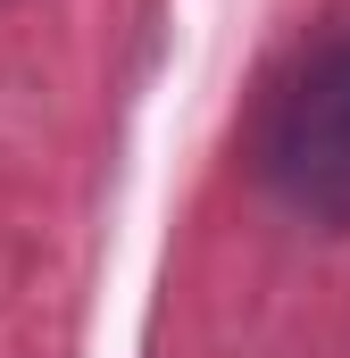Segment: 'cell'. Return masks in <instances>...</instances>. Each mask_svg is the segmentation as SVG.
Wrapping results in <instances>:
<instances>
[{"instance_id":"6da1fadb","label":"cell","mask_w":350,"mask_h":358,"mask_svg":"<svg viewBox=\"0 0 350 358\" xmlns=\"http://www.w3.org/2000/svg\"><path fill=\"white\" fill-rule=\"evenodd\" d=\"M259 176L292 217L350 234V34H326L275 84L259 125Z\"/></svg>"}]
</instances>
